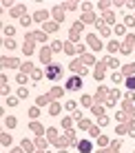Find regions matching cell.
Returning <instances> with one entry per match:
<instances>
[{"label":"cell","mask_w":135,"mask_h":153,"mask_svg":"<svg viewBox=\"0 0 135 153\" xmlns=\"http://www.w3.org/2000/svg\"><path fill=\"white\" fill-rule=\"evenodd\" d=\"M80 84H82L80 78H78V75H73V78L66 82V89H69V91H75V89H80Z\"/></svg>","instance_id":"cell-1"},{"label":"cell","mask_w":135,"mask_h":153,"mask_svg":"<svg viewBox=\"0 0 135 153\" xmlns=\"http://www.w3.org/2000/svg\"><path fill=\"white\" fill-rule=\"evenodd\" d=\"M80 151L82 153H89L91 151V142H89V140H82V142H80Z\"/></svg>","instance_id":"cell-2"},{"label":"cell","mask_w":135,"mask_h":153,"mask_svg":"<svg viewBox=\"0 0 135 153\" xmlns=\"http://www.w3.org/2000/svg\"><path fill=\"white\" fill-rule=\"evenodd\" d=\"M58 73H60V69H58V67H49V71H47V75H49L51 80L58 78Z\"/></svg>","instance_id":"cell-3"}]
</instances>
